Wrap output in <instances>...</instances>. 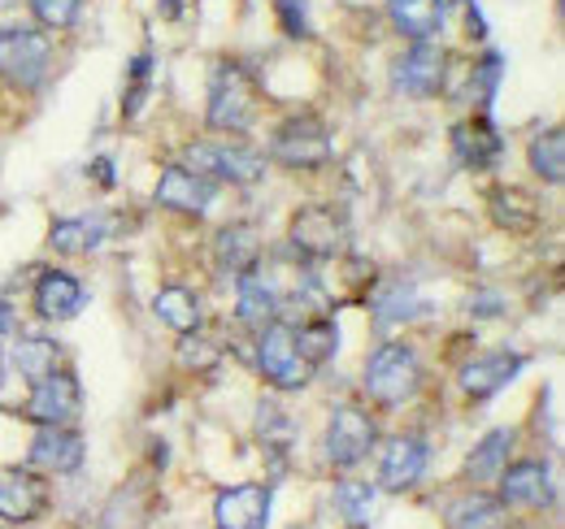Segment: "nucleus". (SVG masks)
<instances>
[{
  "label": "nucleus",
  "instance_id": "1",
  "mask_svg": "<svg viewBox=\"0 0 565 529\" xmlns=\"http://www.w3.org/2000/svg\"><path fill=\"white\" fill-rule=\"evenodd\" d=\"M257 105H262V96H257V83H253L248 69L235 66V62H222V66L213 69L210 109H205L213 131H226V134L248 131L253 118H257Z\"/></svg>",
  "mask_w": 565,
  "mask_h": 529
},
{
  "label": "nucleus",
  "instance_id": "2",
  "mask_svg": "<svg viewBox=\"0 0 565 529\" xmlns=\"http://www.w3.org/2000/svg\"><path fill=\"white\" fill-rule=\"evenodd\" d=\"M418 382H423V360L409 343H383L365 360V396L374 403L396 408V403L418 396Z\"/></svg>",
  "mask_w": 565,
  "mask_h": 529
},
{
  "label": "nucleus",
  "instance_id": "3",
  "mask_svg": "<svg viewBox=\"0 0 565 529\" xmlns=\"http://www.w3.org/2000/svg\"><path fill=\"white\" fill-rule=\"evenodd\" d=\"M53 44L35 26H0V78L18 91H35L49 78Z\"/></svg>",
  "mask_w": 565,
  "mask_h": 529
},
{
  "label": "nucleus",
  "instance_id": "4",
  "mask_svg": "<svg viewBox=\"0 0 565 529\" xmlns=\"http://www.w3.org/2000/svg\"><path fill=\"white\" fill-rule=\"evenodd\" d=\"M257 365L266 374V382H275L279 391H305L313 378L309 356L296 343V326L287 322H266L257 334Z\"/></svg>",
  "mask_w": 565,
  "mask_h": 529
},
{
  "label": "nucleus",
  "instance_id": "5",
  "mask_svg": "<svg viewBox=\"0 0 565 529\" xmlns=\"http://www.w3.org/2000/svg\"><path fill=\"white\" fill-rule=\"evenodd\" d=\"M188 170L210 179V183H257L266 174V156L244 148V143H192L188 148Z\"/></svg>",
  "mask_w": 565,
  "mask_h": 529
},
{
  "label": "nucleus",
  "instance_id": "6",
  "mask_svg": "<svg viewBox=\"0 0 565 529\" xmlns=\"http://www.w3.org/2000/svg\"><path fill=\"white\" fill-rule=\"evenodd\" d=\"M270 156L287 170H318L331 161V131L318 118H287L270 139Z\"/></svg>",
  "mask_w": 565,
  "mask_h": 529
},
{
  "label": "nucleus",
  "instance_id": "7",
  "mask_svg": "<svg viewBox=\"0 0 565 529\" xmlns=\"http://www.w3.org/2000/svg\"><path fill=\"white\" fill-rule=\"evenodd\" d=\"M83 412V387L74 374H44L35 387H31V399H26V421L35 425H74Z\"/></svg>",
  "mask_w": 565,
  "mask_h": 529
},
{
  "label": "nucleus",
  "instance_id": "8",
  "mask_svg": "<svg viewBox=\"0 0 565 529\" xmlns=\"http://www.w3.org/2000/svg\"><path fill=\"white\" fill-rule=\"evenodd\" d=\"M344 217L335 213V208H327V204H313V208H300L296 217H291V248L300 252V257H309V261H327V257H335L340 248H344Z\"/></svg>",
  "mask_w": 565,
  "mask_h": 529
},
{
  "label": "nucleus",
  "instance_id": "9",
  "mask_svg": "<svg viewBox=\"0 0 565 529\" xmlns=\"http://www.w3.org/2000/svg\"><path fill=\"white\" fill-rule=\"evenodd\" d=\"M370 447H374V421L353 403L335 408L327 421V461L335 468H353L370 456Z\"/></svg>",
  "mask_w": 565,
  "mask_h": 529
},
{
  "label": "nucleus",
  "instance_id": "10",
  "mask_svg": "<svg viewBox=\"0 0 565 529\" xmlns=\"http://www.w3.org/2000/svg\"><path fill=\"white\" fill-rule=\"evenodd\" d=\"M270 508H275V490L270 486H231L213 499V526L217 529H266L270 526Z\"/></svg>",
  "mask_w": 565,
  "mask_h": 529
},
{
  "label": "nucleus",
  "instance_id": "11",
  "mask_svg": "<svg viewBox=\"0 0 565 529\" xmlns=\"http://www.w3.org/2000/svg\"><path fill=\"white\" fill-rule=\"evenodd\" d=\"M426 464H430V452H426V443L418 434H396V439H387L383 461H379V490H392V495L414 490L426 477Z\"/></svg>",
  "mask_w": 565,
  "mask_h": 529
},
{
  "label": "nucleus",
  "instance_id": "12",
  "mask_svg": "<svg viewBox=\"0 0 565 529\" xmlns=\"http://www.w3.org/2000/svg\"><path fill=\"white\" fill-rule=\"evenodd\" d=\"M448 78V53L435 48L430 40H418L405 57H396L392 66V87L405 96H435Z\"/></svg>",
  "mask_w": 565,
  "mask_h": 529
},
{
  "label": "nucleus",
  "instance_id": "13",
  "mask_svg": "<svg viewBox=\"0 0 565 529\" xmlns=\"http://www.w3.org/2000/svg\"><path fill=\"white\" fill-rule=\"evenodd\" d=\"M49 508V486L31 468H9L0 473V521L9 526H31Z\"/></svg>",
  "mask_w": 565,
  "mask_h": 529
},
{
  "label": "nucleus",
  "instance_id": "14",
  "mask_svg": "<svg viewBox=\"0 0 565 529\" xmlns=\"http://www.w3.org/2000/svg\"><path fill=\"white\" fill-rule=\"evenodd\" d=\"M152 199H157L161 208L201 217V213H210V204H213V183L210 179H201V174H192L188 165H166L161 179H157Z\"/></svg>",
  "mask_w": 565,
  "mask_h": 529
},
{
  "label": "nucleus",
  "instance_id": "15",
  "mask_svg": "<svg viewBox=\"0 0 565 529\" xmlns=\"http://www.w3.org/2000/svg\"><path fill=\"white\" fill-rule=\"evenodd\" d=\"M83 456H87L83 434H74L71 425H40L26 452L31 468H44V473H74Z\"/></svg>",
  "mask_w": 565,
  "mask_h": 529
},
{
  "label": "nucleus",
  "instance_id": "16",
  "mask_svg": "<svg viewBox=\"0 0 565 529\" xmlns=\"http://www.w3.org/2000/svg\"><path fill=\"white\" fill-rule=\"evenodd\" d=\"M553 499V477L548 464L518 461L500 468V504L504 508H544Z\"/></svg>",
  "mask_w": 565,
  "mask_h": 529
},
{
  "label": "nucleus",
  "instance_id": "17",
  "mask_svg": "<svg viewBox=\"0 0 565 529\" xmlns=\"http://www.w3.org/2000/svg\"><path fill=\"white\" fill-rule=\"evenodd\" d=\"M526 369V356L522 352H492V356H479L461 369V391L470 399H492L495 391H504L518 374Z\"/></svg>",
  "mask_w": 565,
  "mask_h": 529
},
{
  "label": "nucleus",
  "instance_id": "18",
  "mask_svg": "<svg viewBox=\"0 0 565 529\" xmlns=\"http://www.w3.org/2000/svg\"><path fill=\"white\" fill-rule=\"evenodd\" d=\"M83 304H87V291H83V282L74 273H66V269L40 273V282H35V313L44 322H71V317L83 313Z\"/></svg>",
  "mask_w": 565,
  "mask_h": 529
},
{
  "label": "nucleus",
  "instance_id": "19",
  "mask_svg": "<svg viewBox=\"0 0 565 529\" xmlns=\"http://www.w3.org/2000/svg\"><path fill=\"white\" fill-rule=\"evenodd\" d=\"M452 148H457L461 165H470V170H492L495 161H500V152H504V143H500L495 127L488 122V114L461 122V127L452 131Z\"/></svg>",
  "mask_w": 565,
  "mask_h": 529
},
{
  "label": "nucleus",
  "instance_id": "20",
  "mask_svg": "<svg viewBox=\"0 0 565 529\" xmlns=\"http://www.w3.org/2000/svg\"><path fill=\"white\" fill-rule=\"evenodd\" d=\"M387 18L405 40H435L444 31V0H387Z\"/></svg>",
  "mask_w": 565,
  "mask_h": 529
},
{
  "label": "nucleus",
  "instance_id": "21",
  "mask_svg": "<svg viewBox=\"0 0 565 529\" xmlns=\"http://www.w3.org/2000/svg\"><path fill=\"white\" fill-rule=\"evenodd\" d=\"M275 313H279V295H275V287H270V278H262L257 269H248V273H239V295H235V317H239L244 326H266V322H275Z\"/></svg>",
  "mask_w": 565,
  "mask_h": 529
},
{
  "label": "nucleus",
  "instance_id": "22",
  "mask_svg": "<svg viewBox=\"0 0 565 529\" xmlns=\"http://www.w3.org/2000/svg\"><path fill=\"white\" fill-rule=\"evenodd\" d=\"M257 261H262V235H257V226L235 222V226L217 230V264L226 273H248V269H257Z\"/></svg>",
  "mask_w": 565,
  "mask_h": 529
},
{
  "label": "nucleus",
  "instance_id": "23",
  "mask_svg": "<svg viewBox=\"0 0 565 529\" xmlns=\"http://www.w3.org/2000/svg\"><path fill=\"white\" fill-rule=\"evenodd\" d=\"M500 517H504V504L488 490H466L444 508L448 529H500Z\"/></svg>",
  "mask_w": 565,
  "mask_h": 529
},
{
  "label": "nucleus",
  "instance_id": "24",
  "mask_svg": "<svg viewBox=\"0 0 565 529\" xmlns=\"http://www.w3.org/2000/svg\"><path fill=\"white\" fill-rule=\"evenodd\" d=\"M426 309H430V304L418 295L414 282H392V287H383V291L374 295V326H379V331L401 326V322H409V317H423Z\"/></svg>",
  "mask_w": 565,
  "mask_h": 529
},
{
  "label": "nucleus",
  "instance_id": "25",
  "mask_svg": "<svg viewBox=\"0 0 565 529\" xmlns=\"http://www.w3.org/2000/svg\"><path fill=\"white\" fill-rule=\"evenodd\" d=\"M152 313H157L161 326H170V331L179 334L201 331V300L188 287H161L152 295Z\"/></svg>",
  "mask_w": 565,
  "mask_h": 529
},
{
  "label": "nucleus",
  "instance_id": "26",
  "mask_svg": "<svg viewBox=\"0 0 565 529\" xmlns=\"http://www.w3.org/2000/svg\"><path fill=\"white\" fill-rule=\"evenodd\" d=\"M513 430H488L479 443H475V452L466 456V477L470 482H492L500 477V468L509 464V452H513Z\"/></svg>",
  "mask_w": 565,
  "mask_h": 529
},
{
  "label": "nucleus",
  "instance_id": "27",
  "mask_svg": "<svg viewBox=\"0 0 565 529\" xmlns=\"http://www.w3.org/2000/svg\"><path fill=\"white\" fill-rule=\"evenodd\" d=\"M13 365H18L22 378L40 382L44 374H53L62 365V343L49 338V334H22V343L13 347Z\"/></svg>",
  "mask_w": 565,
  "mask_h": 529
},
{
  "label": "nucleus",
  "instance_id": "28",
  "mask_svg": "<svg viewBox=\"0 0 565 529\" xmlns=\"http://www.w3.org/2000/svg\"><path fill=\"white\" fill-rule=\"evenodd\" d=\"M105 230L109 226L100 217H71V222H57L49 230V248H57V252H92V248H100Z\"/></svg>",
  "mask_w": 565,
  "mask_h": 529
},
{
  "label": "nucleus",
  "instance_id": "29",
  "mask_svg": "<svg viewBox=\"0 0 565 529\" xmlns=\"http://www.w3.org/2000/svg\"><path fill=\"white\" fill-rule=\"evenodd\" d=\"M492 217H495V226H504V230H513V235H522V230H531V226L540 222L535 199L526 196V192H518V187H500V192H495Z\"/></svg>",
  "mask_w": 565,
  "mask_h": 529
},
{
  "label": "nucleus",
  "instance_id": "30",
  "mask_svg": "<svg viewBox=\"0 0 565 529\" xmlns=\"http://www.w3.org/2000/svg\"><path fill=\"white\" fill-rule=\"evenodd\" d=\"M531 170L544 179V183H562L565 179V139H562V131L553 127V131H540L535 139H531Z\"/></svg>",
  "mask_w": 565,
  "mask_h": 529
},
{
  "label": "nucleus",
  "instance_id": "31",
  "mask_svg": "<svg viewBox=\"0 0 565 529\" xmlns=\"http://www.w3.org/2000/svg\"><path fill=\"white\" fill-rule=\"evenodd\" d=\"M296 343H300V352L309 356V365L318 369L327 356L340 352V326H335L331 317H318V322H309V326L296 331Z\"/></svg>",
  "mask_w": 565,
  "mask_h": 529
},
{
  "label": "nucleus",
  "instance_id": "32",
  "mask_svg": "<svg viewBox=\"0 0 565 529\" xmlns=\"http://www.w3.org/2000/svg\"><path fill=\"white\" fill-rule=\"evenodd\" d=\"M370 508H374V486L370 482H340L335 486V512L349 526H365L370 521Z\"/></svg>",
  "mask_w": 565,
  "mask_h": 529
},
{
  "label": "nucleus",
  "instance_id": "33",
  "mask_svg": "<svg viewBox=\"0 0 565 529\" xmlns=\"http://www.w3.org/2000/svg\"><path fill=\"white\" fill-rule=\"evenodd\" d=\"M78 9H83V0H31L35 22L49 26V31H71Z\"/></svg>",
  "mask_w": 565,
  "mask_h": 529
},
{
  "label": "nucleus",
  "instance_id": "34",
  "mask_svg": "<svg viewBox=\"0 0 565 529\" xmlns=\"http://www.w3.org/2000/svg\"><path fill=\"white\" fill-rule=\"evenodd\" d=\"M179 360H183V369H213L222 360V347L210 343V338H201V334H183Z\"/></svg>",
  "mask_w": 565,
  "mask_h": 529
},
{
  "label": "nucleus",
  "instance_id": "35",
  "mask_svg": "<svg viewBox=\"0 0 565 529\" xmlns=\"http://www.w3.org/2000/svg\"><path fill=\"white\" fill-rule=\"evenodd\" d=\"M148 78H152V57L140 53V57L131 62V91L122 96V114H127V118H136V114H140L143 96H148Z\"/></svg>",
  "mask_w": 565,
  "mask_h": 529
},
{
  "label": "nucleus",
  "instance_id": "36",
  "mask_svg": "<svg viewBox=\"0 0 565 529\" xmlns=\"http://www.w3.org/2000/svg\"><path fill=\"white\" fill-rule=\"evenodd\" d=\"M275 9H279L282 31L291 40H309V9H305V0H275Z\"/></svg>",
  "mask_w": 565,
  "mask_h": 529
},
{
  "label": "nucleus",
  "instance_id": "37",
  "mask_svg": "<svg viewBox=\"0 0 565 529\" xmlns=\"http://www.w3.org/2000/svg\"><path fill=\"white\" fill-rule=\"evenodd\" d=\"M495 83H500V57L488 53V62L475 69V78H470V87H479V105H488V100H492Z\"/></svg>",
  "mask_w": 565,
  "mask_h": 529
},
{
  "label": "nucleus",
  "instance_id": "38",
  "mask_svg": "<svg viewBox=\"0 0 565 529\" xmlns=\"http://www.w3.org/2000/svg\"><path fill=\"white\" fill-rule=\"evenodd\" d=\"M92 170H96V179H100V187H114V161H105V156H100V161H96Z\"/></svg>",
  "mask_w": 565,
  "mask_h": 529
},
{
  "label": "nucleus",
  "instance_id": "39",
  "mask_svg": "<svg viewBox=\"0 0 565 529\" xmlns=\"http://www.w3.org/2000/svg\"><path fill=\"white\" fill-rule=\"evenodd\" d=\"M470 309H479V317H500V300H495V295H483V300L470 304Z\"/></svg>",
  "mask_w": 565,
  "mask_h": 529
},
{
  "label": "nucleus",
  "instance_id": "40",
  "mask_svg": "<svg viewBox=\"0 0 565 529\" xmlns=\"http://www.w3.org/2000/svg\"><path fill=\"white\" fill-rule=\"evenodd\" d=\"M18 331V317H13V309L0 300V334H13Z\"/></svg>",
  "mask_w": 565,
  "mask_h": 529
},
{
  "label": "nucleus",
  "instance_id": "41",
  "mask_svg": "<svg viewBox=\"0 0 565 529\" xmlns=\"http://www.w3.org/2000/svg\"><path fill=\"white\" fill-rule=\"evenodd\" d=\"M188 4H192V0H161V18H179Z\"/></svg>",
  "mask_w": 565,
  "mask_h": 529
},
{
  "label": "nucleus",
  "instance_id": "42",
  "mask_svg": "<svg viewBox=\"0 0 565 529\" xmlns=\"http://www.w3.org/2000/svg\"><path fill=\"white\" fill-rule=\"evenodd\" d=\"M0 382H4V352H0Z\"/></svg>",
  "mask_w": 565,
  "mask_h": 529
}]
</instances>
